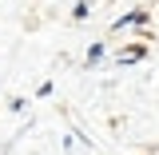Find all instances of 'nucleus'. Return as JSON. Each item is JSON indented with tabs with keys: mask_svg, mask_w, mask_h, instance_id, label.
Instances as JSON below:
<instances>
[{
	"mask_svg": "<svg viewBox=\"0 0 159 155\" xmlns=\"http://www.w3.org/2000/svg\"><path fill=\"white\" fill-rule=\"evenodd\" d=\"M99 60H103V40H96V44L88 48V60H84V64H88V68H96Z\"/></svg>",
	"mask_w": 159,
	"mask_h": 155,
	"instance_id": "7ed1b4c3",
	"label": "nucleus"
},
{
	"mask_svg": "<svg viewBox=\"0 0 159 155\" xmlns=\"http://www.w3.org/2000/svg\"><path fill=\"white\" fill-rule=\"evenodd\" d=\"M92 16V4H88V0H80L76 8H72V20H88Z\"/></svg>",
	"mask_w": 159,
	"mask_h": 155,
	"instance_id": "20e7f679",
	"label": "nucleus"
},
{
	"mask_svg": "<svg viewBox=\"0 0 159 155\" xmlns=\"http://www.w3.org/2000/svg\"><path fill=\"white\" fill-rule=\"evenodd\" d=\"M135 24H147V8H131L127 16H119L111 24V32H123V28H135Z\"/></svg>",
	"mask_w": 159,
	"mask_h": 155,
	"instance_id": "f257e3e1",
	"label": "nucleus"
},
{
	"mask_svg": "<svg viewBox=\"0 0 159 155\" xmlns=\"http://www.w3.org/2000/svg\"><path fill=\"white\" fill-rule=\"evenodd\" d=\"M143 52H147L143 44H135V48H123V52L116 56V64H123V68H127V64H135V60H143Z\"/></svg>",
	"mask_w": 159,
	"mask_h": 155,
	"instance_id": "f03ea898",
	"label": "nucleus"
}]
</instances>
